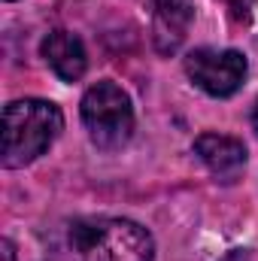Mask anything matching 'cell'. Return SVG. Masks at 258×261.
Listing matches in <instances>:
<instances>
[{
	"label": "cell",
	"mask_w": 258,
	"mask_h": 261,
	"mask_svg": "<svg viewBox=\"0 0 258 261\" xmlns=\"http://www.w3.org/2000/svg\"><path fill=\"white\" fill-rule=\"evenodd\" d=\"M64 261H152V234L131 219H76L64 228Z\"/></svg>",
	"instance_id": "cell-1"
},
{
	"label": "cell",
	"mask_w": 258,
	"mask_h": 261,
	"mask_svg": "<svg viewBox=\"0 0 258 261\" xmlns=\"http://www.w3.org/2000/svg\"><path fill=\"white\" fill-rule=\"evenodd\" d=\"M64 128V116L55 103L40 97L12 100L3 110V158L6 170L37 161Z\"/></svg>",
	"instance_id": "cell-2"
},
{
	"label": "cell",
	"mask_w": 258,
	"mask_h": 261,
	"mask_svg": "<svg viewBox=\"0 0 258 261\" xmlns=\"http://www.w3.org/2000/svg\"><path fill=\"white\" fill-rule=\"evenodd\" d=\"M82 125L97 149H122L134 134L131 97L110 79L91 85L82 97Z\"/></svg>",
	"instance_id": "cell-3"
},
{
	"label": "cell",
	"mask_w": 258,
	"mask_h": 261,
	"mask_svg": "<svg viewBox=\"0 0 258 261\" xmlns=\"http://www.w3.org/2000/svg\"><path fill=\"white\" fill-rule=\"evenodd\" d=\"M246 58L237 49H194L186 58V73L213 97H231L246 79Z\"/></svg>",
	"instance_id": "cell-4"
},
{
	"label": "cell",
	"mask_w": 258,
	"mask_h": 261,
	"mask_svg": "<svg viewBox=\"0 0 258 261\" xmlns=\"http://www.w3.org/2000/svg\"><path fill=\"white\" fill-rule=\"evenodd\" d=\"M194 21V0H152V43L161 55H173Z\"/></svg>",
	"instance_id": "cell-5"
},
{
	"label": "cell",
	"mask_w": 258,
	"mask_h": 261,
	"mask_svg": "<svg viewBox=\"0 0 258 261\" xmlns=\"http://www.w3.org/2000/svg\"><path fill=\"white\" fill-rule=\"evenodd\" d=\"M194 152H197V158L210 167V173L219 182H237L240 173H243V167H246V149L234 137L200 134L194 140Z\"/></svg>",
	"instance_id": "cell-6"
},
{
	"label": "cell",
	"mask_w": 258,
	"mask_h": 261,
	"mask_svg": "<svg viewBox=\"0 0 258 261\" xmlns=\"http://www.w3.org/2000/svg\"><path fill=\"white\" fill-rule=\"evenodd\" d=\"M43 58L49 61V67H52L64 82H76V79L85 73V67H88L82 40L73 37L70 31H52V34L43 40Z\"/></svg>",
	"instance_id": "cell-7"
},
{
	"label": "cell",
	"mask_w": 258,
	"mask_h": 261,
	"mask_svg": "<svg viewBox=\"0 0 258 261\" xmlns=\"http://www.w3.org/2000/svg\"><path fill=\"white\" fill-rule=\"evenodd\" d=\"M225 3H228L231 15L240 18V21H246V18L252 15V9H255V0H225Z\"/></svg>",
	"instance_id": "cell-8"
},
{
	"label": "cell",
	"mask_w": 258,
	"mask_h": 261,
	"mask_svg": "<svg viewBox=\"0 0 258 261\" xmlns=\"http://www.w3.org/2000/svg\"><path fill=\"white\" fill-rule=\"evenodd\" d=\"M0 249H3V261H15V249H12V243H9V240H3V243H0Z\"/></svg>",
	"instance_id": "cell-9"
},
{
	"label": "cell",
	"mask_w": 258,
	"mask_h": 261,
	"mask_svg": "<svg viewBox=\"0 0 258 261\" xmlns=\"http://www.w3.org/2000/svg\"><path fill=\"white\" fill-rule=\"evenodd\" d=\"M222 261H246V255H243V252H231L228 258H222Z\"/></svg>",
	"instance_id": "cell-10"
},
{
	"label": "cell",
	"mask_w": 258,
	"mask_h": 261,
	"mask_svg": "<svg viewBox=\"0 0 258 261\" xmlns=\"http://www.w3.org/2000/svg\"><path fill=\"white\" fill-rule=\"evenodd\" d=\"M252 125H255V134H258V103H255V110H252Z\"/></svg>",
	"instance_id": "cell-11"
}]
</instances>
